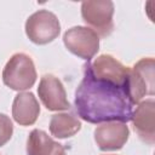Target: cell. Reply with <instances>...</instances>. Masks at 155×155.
Instances as JSON below:
<instances>
[{"label": "cell", "instance_id": "cell-1", "mask_svg": "<svg viewBox=\"0 0 155 155\" xmlns=\"http://www.w3.org/2000/svg\"><path fill=\"white\" fill-rule=\"evenodd\" d=\"M74 107L78 115L90 124L109 121H131L133 104L126 87L93 78L84 67V78L79 84Z\"/></svg>", "mask_w": 155, "mask_h": 155}, {"label": "cell", "instance_id": "cell-4", "mask_svg": "<svg viewBox=\"0 0 155 155\" xmlns=\"http://www.w3.org/2000/svg\"><path fill=\"white\" fill-rule=\"evenodd\" d=\"M114 2L110 0H91L81 4L82 21L102 38L109 36L114 30Z\"/></svg>", "mask_w": 155, "mask_h": 155}, {"label": "cell", "instance_id": "cell-3", "mask_svg": "<svg viewBox=\"0 0 155 155\" xmlns=\"http://www.w3.org/2000/svg\"><path fill=\"white\" fill-rule=\"evenodd\" d=\"M155 61L153 57L139 59L128 70L127 94L132 104H138L145 96H154Z\"/></svg>", "mask_w": 155, "mask_h": 155}, {"label": "cell", "instance_id": "cell-2", "mask_svg": "<svg viewBox=\"0 0 155 155\" xmlns=\"http://www.w3.org/2000/svg\"><path fill=\"white\" fill-rule=\"evenodd\" d=\"M36 69L30 56L17 52L10 57L2 70L4 84L13 91H25L36 81Z\"/></svg>", "mask_w": 155, "mask_h": 155}, {"label": "cell", "instance_id": "cell-13", "mask_svg": "<svg viewBox=\"0 0 155 155\" xmlns=\"http://www.w3.org/2000/svg\"><path fill=\"white\" fill-rule=\"evenodd\" d=\"M57 142L53 140L45 131L35 128L27 139V155H50Z\"/></svg>", "mask_w": 155, "mask_h": 155}, {"label": "cell", "instance_id": "cell-14", "mask_svg": "<svg viewBox=\"0 0 155 155\" xmlns=\"http://www.w3.org/2000/svg\"><path fill=\"white\" fill-rule=\"evenodd\" d=\"M13 125L11 119L6 114L0 113V147L5 145L12 137Z\"/></svg>", "mask_w": 155, "mask_h": 155}, {"label": "cell", "instance_id": "cell-6", "mask_svg": "<svg viewBox=\"0 0 155 155\" xmlns=\"http://www.w3.org/2000/svg\"><path fill=\"white\" fill-rule=\"evenodd\" d=\"M63 42L70 53L87 62L99 50V36L92 29L82 25L68 29L63 35Z\"/></svg>", "mask_w": 155, "mask_h": 155}, {"label": "cell", "instance_id": "cell-5", "mask_svg": "<svg viewBox=\"0 0 155 155\" xmlns=\"http://www.w3.org/2000/svg\"><path fill=\"white\" fill-rule=\"evenodd\" d=\"M25 34L36 45H46L58 38L61 23L57 16L48 10H39L25 21Z\"/></svg>", "mask_w": 155, "mask_h": 155}, {"label": "cell", "instance_id": "cell-15", "mask_svg": "<svg viewBox=\"0 0 155 155\" xmlns=\"http://www.w3.org/2000/svg\"><path fill=\"white\" fill-rule=\"evenodd\" d=\"M50 155H67V154H65V149H64V147H63L62 144L57 143L56 147H54V149L52 150V153H51Z\"/></svg>", "mask_w": 155, "mask_h": 155}, {"label": "cell", "instance_id": "cell-9", "mask_svg": "<svg viewBox=\"0 0 155 155\" xmlns=\"http://www.w3.org/2000/svg\"><path fill=\"white\" fill-rule=\"evenodd\" d=\"M94 142L102 151L120 150L128 140L130 130L125 122H103L94 128Z\"/></svg>", "mask_w": 155, "mask_h": 155}, {"label": "cell", "instance_id": "cell-12", "mask_svg": "<svg viewBox=\"0 0 155 155\" xmlns=\"http://www.w3.org/2000/svg\"><path fill=\"white\" fill-rule=\"evenodd\" d=\"M50 132L56 138H69L81 130V121L71 113H58L51 116Z\"/></svg>", "mask_w": 155, "mask_h": 155}, {"label": "cell", "instance_id": "cell-10", "mask_svg": "<svg viewBox=\"0 0 155 155\" xmlns=\"http://www.w3.org/2000/svg\"><path fill=\"white\" fill-rule=\"evenodd\" d=\"M155 101L154 98L139 102L132 111L131 121L140 140L153 145L155 142Z\"/></svg>", "mask_w": 155, "mask_h": 155}, {"label": "cell", "instance_id": "cell-8", "mask_svg": "<svg viewBox=\"0 0 155 155\" xmlns=\"http://www.w3.org/2000/svg\"><path fill=\"white\" fill-rule=\"evenodd\" d=\"M38 94L42 105L50 111L68 110L70 108L62 81L52 74L42 75L38 86Z\"/></svg>", "mask_w": 155, "mask_h": 155}, {"label": "cell", "instance_id": "cell-7", "mask_svg": "<svg viewBox=\"0 0 155 155\" xmlns=\"http://www.w3.org/2000/svg\"><path fill=\"white\" fill-rule=\"evenodd\" d=\"M84 67L93 78L116 84L119 86L126 87L127 90L130 67H125L111 54H101L94 58L93 62H87Z\"/></svg>", "mask_w": 155, "mask_h": 155}, {"label": "cell", "instance_id": "cell-11", "mask_svg": "<svg viewBox=\"0 0 155 155\" xmlns=\"http://www.w3.org/2000/svg\"><path fill=\"white\" fill-rule=\"evenodd\" d=\"M40 114V105L31 92H19L12 103V117L21 126L34 125Z\"/></svg>", "mask_w": 155, "mask_h": 155}]
</instances>
